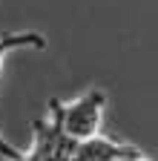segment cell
I'll list each match as a JSON object with an SVG mask.
<instances>
[{
  "instance_id": "6da1fadb",
  "label": "cell",
  "mask_w": 158,
  "mask_h": 161,
  "mask_svg": "<svg viewBox=\"0 0 158 161\" xmlns=\"http://www.w3.org/2000/svg\"><path fill=\"white\" fill-rule=\"evenodd\" d=\"M104 109H106V92L104 89H86L72 101H49V118L52 124L69 138H92L104 127Z\"/></svg>"
},
{
  "instance_id": "7a4b0ae2",
  "label": "cell",
  "mask_w": 158,
  "mask_h": 161,
  "mask_svg": "<svg viewBox=\"0 0 158 161\" xmlns=\"http://www.w3.org/2000/svg\"><path fill=\"white\" fill-rule=\"evenodd\" d=\"M141 153L135 144L118 138H106V135H92V138H63V161H115L124 155H135Z\"/></svg>"
},
{
  "instance_id": "3957f363",
  "label": "cell",
  "mask_w": 158,
  "mask_h": 161,
  "mask_svg": "<svg viewBox=\"0 0 158 161\" xmlns=\"http://www.w3.org/2000/svg\"><path fill=\"white\" fill-rule=\"evenodd\" d=\"M14 49H46V37L41 32H0V66L9 52ZM0 153H3L6 161H20L23 150H17L14 144H9L3 130H0Z\"/></svg>"
},
{
  "instance_id": "277c9868",
  "label": "cell",
  "mask_w": 158,
  "mask_h": 161,
  "mask_svg": "<svg viewBox=\"0 0 158 161\" xmlns=\"http://www.w3.org/2000/svg\"><path fill=\"white\" fill-rule=\"evenodd\" d=\"M20 161H41V153L35 150V144H32V147H29V150L23 153V158H20Z\"/></svg>"
},
{
  "instance_id": "5b68a950",
  "label": "cell",
  "mask_w": 158,
  "mask_h": 161,
  "mask_svg": "<svg viewBox=\"0 0 158 161\" xmlns=\"http://www.w3.org/2000/svg\"><path fill=\"white\" fill-rule=\"evenodd\" d=\"M115 161H152V158H147L144 153H135V155H124V158H115Z\"/></svg>"
},
{
  "instance_id": "8992f818",
  "label": "cell",
  "mask_w": 158,
  "mask_h": 161,
  "mask_svg": "<svg viewBox=\"0 0 158 161\" xmlns=\"http://www.w3.org/2000/svg\"><path fill=\"white\" fill-rule=\"evenodd\" d=\"M0 158H3V153H0Z\"/></svg>"
}]
</instances>
